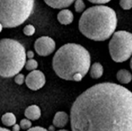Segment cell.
Instances as JSON below:
<instances>
[{"label":"cell","instance_id":"4fadbf2b","mask_svg":"<svg viewBox=\"0 0 132 131\" xmlns=\"http://www.w3.org/2000/svg\"><path fill=\"white\" fill-rule=\"evenodd\" d=\"M104 73L103 66L100 63H94L90 67V75L93 79H99Z\"/></svg>","mask_w":132,"mask_h":131},{"label":"cell","instance_id":"cb8c5ba5","mask_svg":"<svg viewBox=\"0 0 132 131\" xmlns=\"http://www.w3.org/2000/svg\"><path fill=\"white\" fill-rule=\"evenodd\" d=\"M26 55L29 59H33V57H34V53L31 50L28 51L27 53H26Z\"/></svg>","mask_w":132,"mask_h":131},{"label":"cell","instance_id":"52a82bcc","mask_svg":"<svg viewBox=\"0 0 132 131\" xmlns=\"http://www.w3.org/2000/svg\"><path fill=\"white\" fill-rule=\"evenodd\" d=\"M34 48L38 55L41 56H47L54 52L56 43L51 37L42 36L36 40Z\"/></svg>","mask_w":132,"mask_h":131},{"label":"cell","instance_id":"30bf717a","mask_svg":"<svg viewBox=\"0 0 132 131\" xmlns=\"http://www.w3.org/2000/svg\"><path fill=\"white\" fill-rule=\"evenodd\" d=\"M58 21L63 25H69L73 21V14L69 9H63L57 15Z\"/></svg>","mask_w":132,"mask_h":131},{"label":"cell","instance_id":"7402d4cb","mask_svg":"<svg viewBox=\"0 0 132 131\" xmlns=\"http://www.w3.org/2000/svg\"><path fill=\"white\" fill-rule=\"evenodd\" d=\"M88 1L90 2L91 3L102 5V4H106V3L109 2L110 1H111V0H88Z\"/></svg>","mask_w":132,"mask_h":131},{"label":"cell","instance_id":"d4e9b609","mask_svg":"<svg viewBox=\"0 0 132 131\" xmlns=\"http://www.w3.org/2000/svg\"><path fill=\"white\" fill-rule=\"evenodd\" d=\"M20 130V126L19 124H15L12 126V131H19Z\"/></svg>","mask_w":132,"mask_h":131},{"label":"cell","instance_id":"d6986e66","mask_svg":"<svg viewBox=\"0 0 132 131\" xmlns=\"http://www.w3.org/2000/svg\"><path fill=\"white\" fill-rule=\"evenodd\" d=\"M20 128L23 129V130H28L30 127H32V122L30 121V120L29 119H22L20 121Z\"/></svg>","mask_w":132,"mask_h":131},{"label":"cell","instance_id":"9c48e42d","mask_svg":"<svg viewBox=\"0 0 132 131\" xmlns=\"http://www.w3.org/2000/svg\"><path fill=\"white\" fill-rule=\"evenodd\" d=\"M68 121H69L68 114L63 111H60L55 114L53 120V124L56 127L63 128L67 124Z\"/></svg>","mask_w":132,"mask_h":131},{"label":"cell","instance_id":"e0dca14e","mask_svg":"<svg viewBox=\"0 0 132 131\" xmlns=\"http://www.w3.org/2000/svg\"><path fill=\"white\" fill-rule=\"evenodd\" d=\"M74 2H75L74 8L77 12H82L83 11H84L86 5L83 0H75Z\"/></svg>","mask_w":132,"mask_h":131},{"label":"cell","instance_id":"9a60e30c","mask_svg":"<svg viewBox=\"0 0 132 131\" xmlns=\"http://www.w3.org/2000/svg\"><path fill=\"white\" fill-rule=\"evenodd\" d=\"M2 123L6 127H12L16 123V117L12 113H6L2 117Z\"/></svg>","mask_w":132,"mask_h":131},{"label":"cell","instance_id":"44dd1931","mask_svg":"<svg viewBox=\"0 0 132 131\" xmlns=\"http://www.w3.org/2000/svg\"><path fill=\"white\" fill-rule=\"evenodd\" d=\"M14 80H15V83H17L18 85H22L25 82V76L23 74L19 73L15 75Z\"/></svg>","mask_w":132,"mask_h":131},{"label":"cell","instance_id":"6da1fadb","mask_svg":"<svg viewBox=\"0 0 132 131\" xmlns=\"http://www.w3.org/2000/svg\"><path fill=\"white\" fill-rule=\"evenodd\" d=\"M72 131H132V93L114 83L96 84L70 110Z\"/></svg>","mask_w":132,"mask_h":131},{"label":"cell","instance_id":"83f0119b","mask_svg":"<svg viewBox=\"0 0 132 131\" xmlns=\"http://www.w3.org/2000/svg\"><path fill=\"white\" fill-rule=\"evenodd\" d=\"M58 131H69V130H58Z\"/></svg>","mask_w":132,"mask_h":131},{"label":"cell","instance_id":"3957f363","mask_svg":"<svg viewBox=\"0 0 132 131\" xmlns=\"http://www.w3.org/2000/svg\"><path fill=\"white\" fill-rule=\"evenodd\" d=\"M118 19L115 11L106 5H95L87 8L79 20V29L87 38L104 41L115 32Z\"/></svg>","mask_w":132,"mask_h":131},{"label":"cell","instance_id":"ac0fdd59","mask_svg":"<svg viewBox=\"0 0 132 131\" xmlns=\"http://www.w3.org/2000/svg\"><path fill=\"white\" fill-rule=\"evenodd\" d=\"M36 32V29L35 27L32 25H27L24 27L23 29V33L26 35V36H32Z\"/></svg>","mask_w":132,"mask_h":131},{"label":"cell","instance_id":"ba28073f","mask_svg":"<svg viewBox=\"0 0 132 131\" xmlns=\"http://www.w3.org/2000/svg\"><path fill=\"white\" fill-rule=\"evenodd\" d=\"M25 82L30 90H38L43 87L46 83L45 75L39 70H32L31 71L27 76L25 78Z\"/></svg>","mask_w":132,"mask_h":131},{"label":"cell","instance_id":"7a4b0ae2","mask_svg":"<svg viewBox=\"0 0 132 131\" xmlns=\"http://www.w3.org/2000/svg\"><path fill=\"white\" fill-rule=\"evenodd\" d=\"M90 67V55L81 45L67 43L61 46L53 58V69L63 80L80 82Z\"/></svg>","mask_w":132,"mask_h":131},{"label":"cell","instance_id":"8fae6325","mask_svg":"<svg viewBox=\"0 0 132 131\" xmlns=\"http://www.w3.org/2000/svg\"><path fill=\"white\" fill-rule=\"evenodd\" d=\"M25 116L30 120H36L41 117L40 108L36 105H31L26 109Z\"/></svg>","mask_w":132,"mask_h":131},{"label":"cell","instance_id":"4316f807","mask_svg":"<svg viewBox=\"0 0 132 131\" xmlns=\"http://www.w3.org/2000/svg\"><path fill=\"white\" fill-rule=\"evenodd\" d=\"M2 29H3V26H2V23L0 22V32H2Z\"/></svg>","mask_w":132,"mask_h":131},{"label":"cell","instance_id":"5b68a950","mask_svg":"<svg viewBox=\"0 0 132 131\" xmlns=\"http://www.w3.org/2000/svg\"><path fill=\"white\" fill-rule=\"evenodd\" d=\"M35 0H0V22L5 28L24 23L34 9Z\"/></svg>","mask_w":132,"mask_h":131},{"label":"cell","instance_id":"5bb4252c","mask_svg":"<svg viewBox=\"0 0 132 131\" xmlns=\"http://www.w3.org/2000/svg\"><path fill=\"white\" fill-rule=\"evenodd\" d=\"M131 73L127 69H121L117 73L118 80L123 84L129 83L131 81Z\"/></svg>","mask_w":132,"mask_h":131},{"label":"cell","instance_id":"2e32d148","mask_svg":"<svg viewBox=\"0 0 132 131\" xmlns=\"http://www.w3.org/2000/svg\"><path fill=\"white\" fill-rule=\"evenodd\" d=\"M26 69L29 71H32L37 69L38 67V63L36 60L33 59H29L27 62L26 61L25 63V66Z\"/></svg>","mask_w":132,"mask_h":131},{"label":"cell","instance_id":"603a6c76","mask_svg":"<svg viewBox=\"0 0 132 131\" xmlns=\"http://www.w3.org/2000/svg\"><path fill=\"white\" fill-rule=\"evenodd\" d=\"M27 131H48L46 129L41 127H30L28 129Z\"/></svg>","mask_w":132,"mask_h":131},{"label":"cell","instance_id":"484cf974","mask_svg":"<svg viewBox=\"0 0 132 131\" xmlns=\"http://www.w3.org/2000/svg\"><path fill=\"white\" fill-rule=\"evenodd\" d=\"M0 131H11L6 128H3V127H0Z\"/></svg>","mask_w":132,"mask_h":131},{"label":"cell","instance_id":"8992f818","mask_svg":"<svg viewBox=\"0 0 132 131\" xmlns=\"http://www.w3.org/2000/svg\"><path fill=\"white\" fill-rule=\"evenodd\" d=\"M109 51L114 62L127 61L132 53L131 33L124 30L114 32L109 42Z\"/></svg>","mask_w":132,"mask_h":131},{"label":"cell","instance_id":"7c38bea8","mask_svg":"<svg viewBox=\"0 0 132 131\" xmlns=\"http://www.w3.org/2000/svg\"><path fill=\"white\" fill-rule=\"evenodd\" d=\"M75 0H44L46 5L53 8H64L70 6Z\"/></svg>","mask_w":132,"mask_h":131},{"label":"cell","instance_id":"277c9868","mask_svg":"<svg viewBox=\"0 0 132 131\" xmlns=\"http://www.w3.org/2000/svg\"><path fill=\"white\" fill-rule=\"evenodd\" d=\"M25 47L12 39H0V76H15L25 66L26 60Z\"/></svg>","mask_w":132,"mask_h":131},{"label":"cell","instance_id":"ffe728a7","mask_svg":"<svg viewBox=\"0 0 132 131\" xmlns=\"http://www.w3.org/2000/svg\"><path fill=\"white\" fill-rule=\"evenodd\" d=\"M120 5L125 10H129L132 7V0H120Z\"/></svg>","mask_w":132,"mask_h":131}]
</instances>
